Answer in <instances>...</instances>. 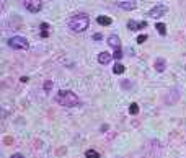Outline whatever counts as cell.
Returning a JSON list of instances; mask_svg holds the SVG:
<instances>
[{
	"label": "cell",
	"instance_id": "6da1fadb",
	"mask_svg": "<svg viewBox=\"0 0 186 158\" xmlns=\"http://www.w3.org/2000/svg\"><path fill=\"white\" fill-rule=\"evenodd\" d=\"M56 101L59 104H62V106H65V108H74V106H78L80 104L78 96L74 92H70V90H60V92L56 95Z\"/></svg>",
	"mask_w": 186,
	"mask_h": 158
},
{
	"label": "cell",
	"instance_id": "7a4b0ae2",
	"mask_svg": "<svg viewBox=\"0 0 186 158\" xmlns=\"http://www.w3.org/2000/svg\"><path fill=\"white\" fill-rule=\"evenodd\" d=\"M90 25V18L88 15H83V13H80V15H75L69 20V28L75 33H82L88 28Z\"/></svg>",
	"mask_w": 186,
	"mask_h": 158
},
{
	"label": "cell",
	"instance_id": "3957f363",
	"mask_svg": "<svg viewBox=\"0 0 186 158\" xmlns=\"http://www.w3.org/2000/svg\"><path fill=\"white\" fill-rule=\"evenodd\" d=\"M8 46H10L12 49H16V51H26L28 47H30V42L21 36H13L8 39Z\"/></svg>",
	"mask_w": 186,
	"mask_h": 158
},
{
	"label": "cell",
	"instance_id": "277c9868",
	"mask_svg": "<svg viewBox=\"0 0 186 158\" xmlns=\"http://www.w3.org/2000/svg\"><path fill=\"white\" fill-rule=\"evenodd\" d=\"M25 7H26L28 12L38 13V12H41V8H42V0H25Z\"/></svg>",
	"mask_w": 186,
	"mask_h": 158
},
{
	"label": "cell",
	"instance_id": "5b68a950",
	"mask_svg": "<svg viewBox=\"0 0 186 158\" xmlns=\"http://www.w3.org/2000/svg\"><path fill=\"white\" fill-rule=\"evenodd\" d=\"M166 12H168V8L160 3V5H155L154 8H152V10H149V13H147V15L152 16V18H159V16L166 15Z\"/></svg>",
	"mask_w": 186,
	"mask_h": 158
},
{
	"label": "cell",
	"instance_id": "8992f818",
	"mask_svg": "<svg viewBox=\"0 0 186 158\" xmlns=\"http://www.w3.org/2000/svg\"><path fill=\"white\" fill-rule=\"evenodd\" d=\"M136 0H118V7L119 8H122V10H134L136 8Z\"/></svg>",
	"mask_w": 186,
	"mask_h": 158
},
{
	"label": "cell",
	"instance_id": "52a82bcc",
	"mask_svg": "<svg viewBox=\"0 0 186 158\" xmlns=\"http://www.w3.org/2000/svg\"><path fill=\"white\" fill-rule=\"evenodd\" d=\"M147 26V21H134V20H129L127 21V28H129L131 31H139L142 30V28H145Z\"/></svg>",
	"mask_w": 186,
	"mask_h": 158
},
{
	"label": "cell",
	"instance_id": "ba28073f",
	"mask_svg": "<svg viewBox=\"0 0 186 158\" xmlns=\"http://www.w3.org/2000/svg\"><path fill=\"white\" fill-rule=\"evenodd\" d=\"M111 59H113V54H109V52H101V54L98 56V62H100V64H103V65L109 64Z\"/></svg>",
	"mask_w": 186,
	"mask_h": 158
},
{
	"label": "cell",
	"instance_id": "9c48e42d",
	"mask_svg": "<svg viewBox=\"0 0 186 158\" xmlns=\"http://www.w3.org/2000/svg\"><path fill=\"white\" fill-rule=\"evenodd\" d=\"M108 44L111 47H114V49H119V47H121V41H119V38L116 34H111L108 38Z\"/></svg>",
	"mask_w": 186,
	"mask_h": 158
},
{
	"label": "cell",
	"instance_id": "30bf717a",
	"mask_svg": "<svg viewBox=\"0 0 186 158\" xmlns=\"http://www.w3.org/2000/svg\"><path fill=\"white\" fill-rule=\"evenodd\" d=\"M154 67H155V70L157 72H163L165 70V67H166V62H165V59H157L155 60V64H154Z\"/></svg>",
	"mask_w": 186,
	"mask_h": 158
},
{
	"label": "cell",
	"instance_id": "8fae6325",
	"mask_svg": "<svg viewBox=\"0 0 186 158\" xmlns=\"http://www.w3.org/2000/svg\"><path fill=\"white\" fill-rule=\"evenodd\" d=\"M97 23H98V25H101V26H109V25H111V23H113V20H111V18H109V16H98L97 18Z\"/></svg>",
	"mask_w": 186,
	"mask_h": 158
},
{
	"label": "cell",
	"instance_id": "7c38bea8",
	"mask_svg": "<svg viewBox=\"0 0 186 158\" xmlns=\"http://www.w3.org/2000/svg\"><path fill=\"white\" fill-rule=\"evenodd\" d=\"M113 72H114L116 75H121L122 72H124V65H122V64H119V62H118V64H114V67H113Z\"/></svg>",
	"mask_w": 186,
	"mask_h": 158
},
{
	"label": "cell",
	"instance_id": "4fadbf2b",
	"mask_svg": "<svg viewBox=\"0 0 186 158\" xmlns=\"http://www.w3.org/2000/svg\"><path fill=\"white\" fill-rule=\"evenodd\" d=\"M155 28H157V31H159L162 36H165V34H166V26L163 25V23H157Z\"/></svg>",
	"mask_w": 186,
	"mask_h": 158
},
{
	"label": "cell",
	"instance_id": "5bb4252c",
	"mask_svg": "<svg viewBox=\"0 0 186 158\" xmlns=\"http://www.w3.org/2000/svg\"><path fill=\"white\" fill-rule=\"evenodd\" d=\"M129 113L132 114V116H136V114L139 113V104H137V103H132L131 106H129Z\"/></svg>",
	"mask_w": 186,
	"mask_h": 158
},
{
	"label": "cell",
	"instance_id": "9a60e30c",
	"mask_svg": "<svg viewBox=\"0 0 186 158\" xmlns=\"http://www.w3.org/2000/svg\"><path fill=\"white\" fill-rule=\"evenodd\" d=\"M85 156H87V158H100V153L97 150H87Z\"/></svg>",
	"mask_w": 186,
	"mask_h": 158
},
{
	"label": "cell",
	"instance_id": "2e32d148",
	"mask_svg": "<svg viewBox=\"0 0 186 158\" xmlns=\"http://www.w3.org/2000/svg\"><path fill=\"white\" fill-rule=\"evenodd\" d=\"M114 59H121L122 57V52H121V47H119V49H114Z\"/></svg>",
	"mask_w": 186,
	"mask_h": 158
},
{
	"label": "cell",
	"instance_id": "e0dca14e",
	"mask_svg": "<svg viewBox=\"0 0 186 158\" xmlns=\"http://www.w3.org/2000/svg\"><path fill=\"white\" fill-rule=\"evenodd\" d=\"M137 42H139V44H142V42H145L147 41V36L145 34H140V36H137V39H136Z\"/></svg>",
	"mask_w": 186,
	"mask_h": 158
},
{
	"label": "cell",
	"instance_id": "ac0fdd59",
	"mask_svg": "<svg viewBox=\"0 0 186 158\" xmlns=\"http://www.w3.org/2000/svg\"><path fill=\"white\" fill-rule=\"evenodd\" d=\"M51 88H52V82H51V80H47V82H44V90H46V92H49Z\"/></svg>",
	"mask_w": 186,
	"mask_h": 158
},
{
	"label": "cell",
	"instance_id": "d6986e66",
	"mask_svg": "<svg viewBox=\"0 0 186 158\" xmlns=\"http://www.w3.org/2000/svg\"><path fill=\"white\" fill-rule=\"evenodd\" d=\"M49 36V30H41V38H47Z\"/></svg>",
	"mask_w": 186,
	"mask_h": 158
},
{
	"label": "cell",
	"instance_id": "ffe728a7",
	"mask_svg": "<svg viewBox=\"0 0 186 158\" xmlns=\"http://www.w3.org/2000/svg\"><path fill=\"white\" fill-rule=\"evenodd\" d=\"M101 33H95V34H93V39H101Z\"/></svg>",
	"mask_w": 186,
	"mask_h": 158
},
{
	"label": "cell",
	"instance_id": "44dd1931",
	"mask_svg": "<svg viewBox=\"0 0 186 158\" xmlns=\"http://www.w3.org/2000/svg\"><path fill=\"white\" fill-rule=\"evenodd\" d=\"M41 30H49V25L47 23H41Z\"/></svg>",
	"mask_w": 186,
	"mask_h": 158
},
{
	"label": "cell",
	"instance_id": "7402d4cb",
	"mask_svg": "<svg viewBox=\"0 0 186 158\" xmlns=\"http://www.w3.org/2000/svg\"><path fill=\"white\" fill-rule=\"evenodd\" d=\"M12 158H23V155H20V153H15V155H13Z\"/></svg>",
	"mask_w": 186,
	"mask_h": 158
}]
</instances>
